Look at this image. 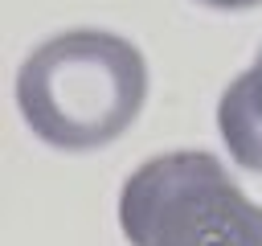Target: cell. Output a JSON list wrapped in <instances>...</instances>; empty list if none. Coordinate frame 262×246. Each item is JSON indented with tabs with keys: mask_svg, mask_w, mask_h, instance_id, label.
<instances>
[{
	"mask_svg": "<svg viewBox=\"0 0 262 246\" xmlns=\"http://www.w3.org/2000/svg\"><path fill=\"white\" fill-rule=\"evenodd\" d=\"M217 127L229 144V156L242 168L262 172V53L246 74L225 86L217 102Z\"/></svg>",
	"mask_w": 262,
	"mask_h": 246,
	"instance_id": "3957f363",
	"label": "cell"
},
{
	"mask_svg": "<svg viewBox=\"0 0 262 246\" xmlns=\"http://www.w3.org/2000/svg\"><path fill=\"white\" fill-rule=\"evenodd\" d=\"M147 61L106 29H66L37 45L16 74V102L37 139L61 152L115 144L143 111Z\"/></svg>",
	"mask_w": 262,
	"mask_h": 246,
	"instance_id": "6da1fadb",
	"label": "cell"
},
{
	"mask_svg": "<svg viewBox=\"0 0 262 246\" xmlns=\"http://www.w3.org/2000/svg\"><path fill=\"white\" fill-rule=\"evenodd\" d=\"M119 225L131 246H262V205L209 152L143 160L119 193Z\"/></svg>",
	"mask_w": 262,
	"mask_h": 246,
	"instance_id": "7a4b0ae2",
	"label": "cell"
},
{
	"mask_svg": "<svg viewBox=\"0 0 262 246\" xmlns=\"http://www.w3.org/2000/svg\"><path fill=\"white\" fill-rule=\"evenodd\" d=\"M201 4H209V8H254L262 0H201Z\"/></svg>",
	"mask_w": 262,
	"mask_h": 246,
	"instance_id": "277c9868",
	"label": "cell"
}]
</instances>
